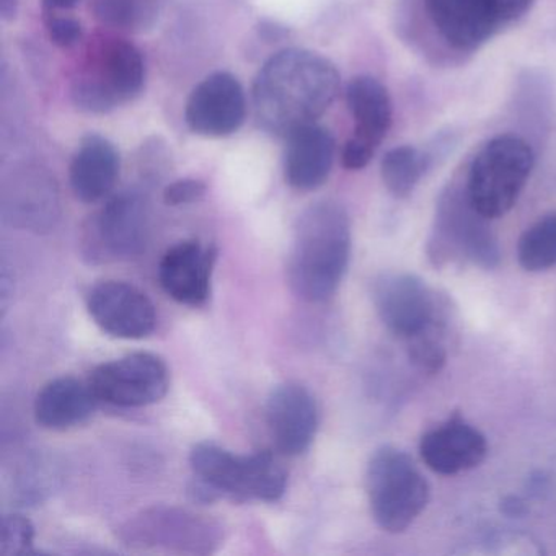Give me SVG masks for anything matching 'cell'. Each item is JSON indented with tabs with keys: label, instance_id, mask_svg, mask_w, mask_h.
<instances>
[{
	"label": "cell",
	"instance_id": "30bf717a",
	"mask_svg": "<svg viewBox=\"0 0 556 556\" xmlns=\"http://www.w3.org/2000/svg\"><path fill=\"white\" fill-rule=\"evenodd\" d=\"M372 298L387 330L402 340H416L438 327L434 294L418 276L387 273L374 285Z\"/></svg>",
	"mask_w": 556,
	"mask_h": 556
},
{
	"label": "cell",
	"instance_id": "ba28073f",
	"mask_svg": "<svg viewBox=\"0 0 556 556\" xmlns=\"http://www.w3.org/2000/svg\"><path fill=\"white\" fill-rule=\"evenodd\" d=\"M89 383L100 402L136 408L161 402L170 387V374L155 354L132 353L97 367Z\"/></svg>",
	"mask_w": 556,
	"mask_h": 556
},
{
	"label": "cell",
	"instance_id": "5bb4252c",
	"mask_svg": "<svg viewBox=\"0 0 556 556\" xmlns=\"http://www.w3.org/2000/svg\"><path fill=\"white\" fill-rule=\"evenodd\" d=\"M266 418L276 447L286 455L304 454L317 434V403L301 383L286 382L273 389Z\"/></svg>",
	"mask_w": 556,
	"mask_h": 556
},
{
	"label": "cell",
	"instance_id": "d6986e66",
	"mask_svg": "<svg viewBox=\"0 0 556 556\" xmlns=\"http://www.w3.org/2000/svg\"><path fill=\"white\" fill-rule=\"evenodd\" d=\"M119 175V154L102 136H87L71 162V188L77 200L92 204L112 193Z\"/></svg>",
	"mask_w": 556,
	"mask_h": 556
},
{
	"label": "cell",
	"instance_id": "603a6c76",
	"mask_svg": "<svg viewBox=\"0 0 556 556\" xmlns=\"http://www.w3.org/2000/svg\"><path fill=\"white\" fill-rule=\"evenodd\" d=\"M428 155L412 146L392 149L382 161V180L396 198H406L428 170Z\"/></svg>",
	"mask_w": 556,
	"mask_h": 556
},
{
	"label": "cell",
	"instance_id": "83f0119b",
	"mask_svg": "<svg viewBox=\"0 0 556 556\" xmlns=\"http://www.w3.org/2000/svg\"><path fill=\"white\" fill-rule=\"evenodd\" d=\"M47 30L50 40L64 50L76 47L83 38V27L76 18L61 17L58 14H47Z\"/></svg>",
	"mask_w": 556,
	"mask_h": 556
},
{
	"label": "cell",
	"instance_id": "f1b7e54d",
	"mask_svg": "<svg viewBox=\"0 0 556 556\" xmlns=\"http://www.w3.org/2000/svg\"><path fill=\"white\" fill-rule=\"evenodd\" d=\"M206 194V185L200 180H178L164 190V201L168 206H181L200 201Z\"/></svg>",
	"mask_w": 556,
	"mask_h": 556
},
{
	"label": "cell",
	"instance_id": "e0dca14e",
	"mask_svg": "<svg viewBox=\"0 0 556 556\" xmlns=\"http://www.w3.org/2000/svg\"><path fill=\"white\" fill-rule=\"evenodd\" d=\"M334 159V139L328 129L304 126L288 136L285 155V177L289 187L314 191L330 177Z\"/></svg>",
	"mask_w": 556,
	"mask_h": 556
},
{
	"label": "cell",
	"instance_id": "cb8c5ba5",
	"mask_svg": "<svg viewBox=\"0 0 556 556\" xmlns=\"http://www.w3.org/2000/svg\"><path fill=\"white\" fill-rule=\"evenodd\" d=\"M517 260L530 273L556 268V213L536 220L522 233Z\"/></svg>",
	"mask_w": 556,
	"mask_h": 556
},
{
	"label": "cell",
	"instance_id": "f546056e",
	"mask_svg": "<svg viewBox=\"0 0 556 556\" xmlns=\"http://www.w3.org/2000/svg\"><path fill=\"white\" fill-rule=\"evenodd\" d=\"M374 152H376V149L370 148L366 142L351 138L344 146L341 161H343L344 168H348V170H361L369 164L370 159L374 157Z\"/></svg>",
	"mask_w": 556,
	"mask_h": 556
},
{
	"label": "cell",
	"instance_id": "7402d4cb",
	"mask_svg": "<svg viewBox=\"0 0 556 556\" xmlns=\"http://www.w3.org/2000/svg\"><path fill=\"white\" fill-rule=\"evenodd\" d=\"M346 100L356 123L354 138L377 149L392 123V102L386 87L374 77H356L348 86Z\"/></svg>",
	"mask_w": 556,
	"mask_h": 556
},
{
	"label": "cell",
	"instance_id": "277c9868",
	"mask_svg": "<svg viewBox=\"0 0 556 556\" xmlns=\"http://www.w3.org/2000/svg\"><path fill=\"white\" fill-rule=\"evenodd\" d=\"M366 490L374 520L386 532H405L428 506V481L412 457L392 445L370 458Z\"/></svg>",
	"mask_w": 556,
	"mask_h": 556
},
{
	"label": "cell",
	"instance_id": "7c38bea8",
	"mask_svg": "<svg viewBox=\"0 0 556 556\" xmlns=\"http://www.w3.org/2000/svg\"><path fill=\"white\" fill-rule=\"evenodd\" d=\"M247 100L243 87L229 73H214L198 84L185 110V119L194 135L226 138L239 131L245 122Z\"/></svg>",
	"mask_w": 556,
	"mask_h": 556
},
{
	"label": "cell",
	"instance_id": "d6a6232c",
	"mask_svg": "<svg viewBox=\"0 0 556 556\" xmlns=\"http://www.w3.org/2000/svg\"><path fill=\"white\" fill-rule=\"evenodd\" d=\"M504 514L507 516H522L526 514V504L519 500V497L509 496L503 501V506H501Z\"/></svg>",
	"mask_w": 556,
	"mask_h": 556
},
{
	"label": "cell",
	"instance_id": "8fae6325",
	"mask_svg": "<svg viewBox=\"0 0 556 556\" xmlns=\"http://www.w3.org/2000/svg\"><path fill=\"white\" fill-rule=\"evenodd\" d=\"M123 533L129 545L178 553H211L219 543L216 523L174 507L146 510L129 520Z\"/></svg>",
	"mask_w": 556,
	"mask_h": 556
},
{
	"label": "cell",
	"instance_id": "44dd1931",
	"mask_svg": "<svg viewBox=\"0 0 556 556\" xmlns=\"http://www.w3.org/2000/svg\"><path fill=\"white\" fill-rule=\"evenodd\" d=\"M428 11L442 38L457 50H475L500 25L484 0H428Z\"/></svg>",
	"mask_w": 556,
	"mask_h": 556
},
{
	"label": "cell",
	"instance_id": "4316f807",
	"mask_svg": "<svg viewBox=\"0 0 556 556\" xmlns=\"http://www.w3.org/2000/svg\"><path fill=\"white\" fill-rule=\"evenodd\" d=\"M434 334L435 330L422 334L416 340L408 341L409 359L421 372H439L445 364V357L447 356H445L444 344Z\"/></svg>",
	"mask_w": 556,
	"mask_h": 556
},
{
	"label": "cell",
	"instance_id": "1f68e13d",
	"mask_svg": "<svg viewBox=\"0 0 556 556\" xmlns=\"http://www.w3.org/2000/svg\"><path fill=\"white\" fill-rule=\"evenodd\" d=\"M41 2H43L45 14H58L60 11L77 8L80 0H41Z\"/></svg>",
	"mask_w": 556,
	"mask_h": 556
},
{
	"label": "cell",
	"instance_id": "4dcf8cb0",
	"mask_svg": "<svg viewBox=\"0 0 556 556\" xmlns=\"http://www.w3.org/2000/svg\"><path fill=\"white\" fill-rule=\"evenodd\" d=\"M497 24L510 22L526 14L533 0H484Z\"/></svg>",
	"mask_w": 556,
	"mask_h": 556
},
{
	"label": "cell",
	"instance_id": "52a82bcc",
	"mask_svg": "<svg viewBox=\"0 0 556 556\" xmlns=\"http://www.w3.org/2000/svg\"><path fill=\"white\" fill-rule=\"evenodd\" d=\"M533 168V152L517 136L491 139L471 162L467 190L475 210L497 219L513 210Z\"/></svg>",
	"mask_w": 556,
	"mask_h": 556
},
{
	"label": "cell",
	"instance_id": "6da1fadb",
	"mask_svg": "<svg viewBox=\"0 0 556 556\" xmlns=\"http://www.w3.org/2000/svg\"><path fill=\"white\" fill-rule=\"evenodd\" d=\"M340 92L337 67L314 51H279L266 61L253 86V106L263 129L289 136L314 125Z\"/></svg>",
	"mask_w": 556,
	"mask_h": 556
},
{
	"label": "cell",
	"instance_id": "d4e9b609",
	"mask_svg": "<svg viewBox=\"0 0 556 556\" xmlns=\"http://www.w3.org/2000/svg\"><path fill=\"white\" fill-rule=\"evenodd\" d=\"M102 24L126 31H142L157 17V0H93Z\"/></svg>",
	"mask_w": 556,
	"mask_h": 556
},
{
	"label": "cell",
	"instance_id": "3957f363",
	"mask_svg": "<svg viewBox=\"0 0 556 556\" xmlns=\"http://www.w3.org/2000/svg\"><path fill=\"white\" fill-rule=\"evenodd\" d=\"M190 465L198 480L194 494L201 500L229 496L275 503L288 486V473L269 451L236 455L214 442H200L191 451Z\"/></svg>",
	"mask_w": 556,
	"mask_h": 556
},
{
	"label": "cell",
	"instance_id": "836d02e7",
	"mask_svg": "<svg viewBox=\"0 0 556 556\" xmlns=\"http://www.w3.org/2000/svg\"><path fill=\"white\" fill-rule=\"evenodd\" d=\"M21 0H0V15L5 22L14 21Z\"/></svg>",
	"mask_w": 556,
	"mask_h": 556
},
{
	"label": "cell",
	"instance_id": "ac0fdd59",
	"mask_svg": "<svg viewBox=\"0 0 556 556\" xmlns=\"http://www.w3.org/2000/svg\"><path fill=\"white\" fill-rule=\"evenodd\" d=\"M60 213L54 181L43 172L27 170L12 177L4 190L5 219L27 229H50Z\"/></svg>",
	"mask_w": 556,
	"mask_h": 556
},
{
	"label": "cell",
	"instance_id": "9c48e42d",
	"mask_svg": "<svg viewBox=\"0 0 556 556\" xmlns=\"http://www.w3.org/2000/svg\"><path fill=\"white\" fill-rule=\"evenodd\" d=\"M149 236V210L138 193L112 198L87 230V256L93 262H122L144 252Z\"/></svg>",
	"mask_w": 556,
	"mask_h": 556
},
{
	"label": "cell",
	"instance_id": "7a4b0ae2",
	"mask_svg": "<svg viewBox=\"0 0 556 556\" xmlns=\"http://www.w3.org/2000/svg\"><path fill=\"white\" fill-rule=\"evenodd\" d=\"M351 256V223L334 201H318L299 216L289 252L288 279L302 301L324 302L340 288Z\"/></svg>",
	"mask_w": 556,
	"mask_h": 556
},
{
	"label": "cell",
	"instance_id": "4fadbf2b",
	"mask_svg": "<svg viewBox=\"0 0 556 556\" xmlns=\"http://www.w3.org/2000/svg\"><path fill=\"white\" fill-rule=\"evenodd\" d=\"M87 308L105 333L122 340H142L157 325L151 299L128 282L103 281L93 286Z\"/></svg>",
	"mask_w": 556,
	"mask_h": 556
},
{
	"label": "cell",
	"instance_id": "2e32d148",
	"mask_svg": "<svg viewBox=\"0 0 556 556\" xmlns=\"http://www.w3.org/2000/svg\"><path fill=\"white\" fill-rule=\"evenodd\" d=\"M419 454L435 473L457 475L486 458L488 441L477 428L454 418L422 435Z\"/></svg>",
	"mask_w": 556,
	"mask_h": 556
},
{
	"label": "cell",
	"instance_id": "5b68a950",
	"mask_svg": "<svg viewBox=\"0 0 556 556\" xmlns=\"http://www.w3.org/2000/svg\"><path fill=\"white\" fill-rule=\"evenodd\" d=\"M488 220L475 210L465 188L448 187L439 198L429 258L435 266L470 263L483 269L496 268L501 252Z\"/></svg>",
	"mask_w": 556,
	"mask_h": 556
},
{
	"label": "cell",
	"instance_id": "484cf974",
	"mask_svg": "<svg viewBox=\"0 0 556 556\" xmlns=\"http://www.w3.org/2000/svg\"><path fill=\"white\" fill-rule=\"evenodd\" d=\"M35 529L22 514H8L0 527V555L21 556L34 546Z\"/></svg>",
	"mask_w": 556,
	"mask_h": 556
},
{
	"label": "cell",
	"instance_id": "8992f818",
	"mask_svg": "<svg viewBox=\"0 0 556 556\" xmlns=\"http://www.w3.org/2000/svg\"><path fill=\"white\" fill-rule=\"evenodd\" d=\"M144 80L141 51L129 41L106 38L93 48L71 96L83 112L109 113L138 97Z\"/></svg>",
	"mask_w": 556,
	"mask_h": 556
},
{
	"label": "cell",
	"instance_id": "9a60e30c",
	"mask_svg": "<svg viewBox=\"0 0 556 556\" xmlns=\"http://www.w3.org/2000/svg\"><path fill=\"white\" fill-rule=\"evenodd\" d=\"M216 258V249L198 240L177 243L167 250L159 266L162 289L180 304L200 307L210 298Z\"/></svg>",
	"mask_w": 556,
	"mask_h": 556
},
{
	"label": "cell",
	"instance_id": "ffe728a7",
	"mask_svg": "<svg viewBox=\"0 0 556 556\" xmlns=\"http://www.w3.org/2000/svg\"><path fill=\"white\" fill-rule=\"evenodd\" d=\"M97 399L89 382L76 377L51 380L35 399V419L51 431H66L83 425L96 412Z\"/></svg>",
	"mask_w": 556,
	"mask_h": 556
}]
</instances>
